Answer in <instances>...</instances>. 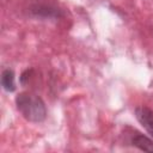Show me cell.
<instances>
[{
    "instance_id": "1",
    "label": "cell",
    "mask_w": 153,
    "mask_h": 153,
    "mask_svg": "<svg viewBox=\"0 0 153 153\" xmlns=\"http://www.w3.org/2000/svg\"><path fill=\"white\" fill-rule=\"evenodd\" d=\"M16 105L22 116L33 123H39L47 117V108L43 99L31 92H22L16 97Z\"/></svg>"
},
{
    "instance_id": "2",
    "label": "cell",
    "mask_w": 153,
    "mask_h": 153,
    "mask_svg": "<svg viewBox=\"0 0 153 153\" xmlns=\"http://www.w3.org/2000/svg\"><path fill=\"white\" fill-rule=\"evenodd\" d=\"M135 117L146 131L153 137V110L147 106H137L135 109Z\"/></svg>"
},
{
    "instance_id": "3",
    "label": "cell",
    "mask_w": 153,
    "mask_h": 153,
    "mask_svg": "<svg viewBox=\"0 0 153 153\" xmlns=\"http://www.w3.org/2000/svg\"><path fill=\"white\" fill-rule=\"evenodd\" d=\"M130 143L141 151L153 152V140L139 131H135V134L130 136Z\"/></svg>"
},
{
    "instance_id": "4",
    "label": "cell",
    "mask_w": 153,
    "mask_h": 153,
    "mask_svg": "<svg viewBox=\"0 0 153 153\" xmlns=\"http://www.w3.org/2000/svg\"><path fill=\"white\" fill-rule=\"evenodd\" d=\"M1 85L5 91L13 92L16 91V81H14V72L10 68L2 71L1 73Z\"/></svg>"
}]
</instances>
